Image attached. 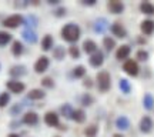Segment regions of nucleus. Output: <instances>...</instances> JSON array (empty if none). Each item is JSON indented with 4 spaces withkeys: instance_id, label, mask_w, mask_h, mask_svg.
<instances>
[{
    "instance_id": "obj_1",
    "label": "nucleus",
    "mask_w": 154,
    "mask_h": 137,
    "mask_svg": "<svg viewBox=\"0 0 154 137\" xmlns=\"http://www.w3.org/2000/svg\"><path fill=\"white\" fill-rule=\"evenodd\" d=\"M80 36H82V30L76 23H67L66 26H63V29H61V37L69 43L77 42L80 39Z\"/></svg>"
},
{
    "instance_id": "obj_2",
    "label": "nucleus",
    "mask_w": 154,
    "mask_h": 137,
    "mask_svg": "<svg viewBox=\"0 0 154 137\" xmlns=\"http://www.w3.org/2000/svg\"><path fill=\"white\" fill-rule=\"evenodd\" d=\"M97 87H99L100 92L106 93L107 90H110L111 87V77H110V73L106 70H101L97 73Z\"/></svg>"
},
{
    "instance_id": "obj_3",
    "label": "nucleus",
    "mask_w": 154,
    "mask_h": 137,
    "mask_svg": "<svg viewBox=\"0 0 154 137\" xmlns=\"http://www.w3.org/2000/svg\"><path fill=\"white\" fill-rule=\"evenodd\" d=\"M123 70L126 71L128 76L136 77L138 74V71H140V67H138V63H137V61L133 60V59H130V60H126V61H124V64H123Z\"/></svg>"
},
{
    "instance_id": "obj_4",
    "label": "nucleus",
    "mask_w": 154,
    "mask_h": 137,
    "mask_svg": "<svg viewBox=\"0 0 154 137\" xmlns=\"http://www.w3.org/2000/svg\"><path fill=\"white\" fill-rule=\"evenodd\" d=\"M23 22H24V17L22 14H13V16H9L7 19H5L3 26H6L9 29H16L20 24H23Z\"/></svg>"
},
{
    "instance_id": "obj_5",
    "label": "nucleus",
    "mask_w": 154,
    "mask_h": 137,
    "mask_svg": "<svg viewBox=\"0 0 154 137\" xmlns=\"http://www.w3.org/2000/svg\"><path fill=\"white\" fill-rule=\"evenodd\" d=\"M140 132L144 133V134H149V133L153 132V127H154V121L150 116H143L141 120H140Z\"/></svg>"
},
{
    "instance_id": "obj_6",
    "label": "nucleus",
    "mask_w": 154,
    "mask_h": 137,
    "mask_svg": "<svg viewBox=\"0 0 154 137\" xmlns=\"http://www.w3.org/2000/svg\"><path fill=\"white\" fill-rule=\"evenodd\" d=\"M88 63H90V66L94 67V69H99V67L103 66V63H104V56L101 51H96L93 54L90 56V59H88Z\"/></svg>"
},
{
    "instance_id": "obj_7",
    "label": "nucleus",
    "mask_w": 154,
    "mask_h": 137,
    "mask_svg": "<svg viewBox=\"0 0 154 137\" xmlns=\"http://www.w3.org/2000/svg\"><path fill=\"white\" fill-rule=\"evenodd\" d=\"M6 87L9 89L11 93L20 94V93H23V92H24L26 86H24L22 82H19V80H9V82L6 83Z\"/></svg>"
},
{
    "instance_id": "obj_8",
    "label": "nucleus",
    "mask_w": 154,
    "mask_h": 137,
    "mask_svg": "<svg viewBox=\"0 0 154 137\" xmlns=\"http://www.w3.org/2000/svg\"><path fill=\"white\" fill-rule=\"evenodd\" d=\"M107 9L110 13L113 14H121L124 11V3L123 2H119V0H110L107 3Z\"/></svg>"
},
{
    "instance_id": "obj_9",
    "label": "nucleus",
    "mask_w": 154,
    "mask_h": 137,
    "mask_svg": "<svg viewBox=\"0 0 154 137\" xmlns=\"http://www.w3.org/2000/svg\"><path fill=\"white\" fill-rule=\"evenodd\" d=\"M49 66H50L49 57L42 56V57H38L37 61L34 63V71H36V73H44V71L49 69Z\"/></svg>"
},
{
    "instance_id": "obj_10",
    "label": "nucleus",
    "mask_w": 154,
    "mask_h": 137,
    "mask_svg": "<svg viewBox=\"0 0 154 137\" xmlns=\"http://www.w3.org/2000/svg\"><path fill=\"white\" fill-rule=\"evenodd\" d=\"M110 29H111V33L114 34L116 37H119V39L127 37V30H126V27H124V26H123L120 22L113 23Z\"/></svg>"
},
{
    "instance_id": "obj_11",
    "label": "nucleus",
    "mask_w": 154,
    "mask_h": 137,
    "mask_svg": "<svg viewBox=\"0 0 154 137\" xmlns=\"http://www.w3.org/2000/svg\"><path fill=\"white\" fill-rule=\"evenodd\" d=\"M44 123L50 127H59L60 126V121H59V116L54 111H47L44 114Z\"/></svg>"
},
{
    "instance_id": "obj_12",
    "label": "nucleus",
    "mask_w": 154,
    "mask_h": 137,
    "mask_svg": "<svg viewBox=\"0 0 154 137\" xmlns=\"http://www.w3.org/2000/svg\"><path fill=\"white\" fill-rule=\"evenodd\" d=\"M130 53H131L130 46H128V44H123V46H120V47L117 49V51H116V59H117V60H126L127 57L130 56Z\"/></svg>"
},
{
    "instance_id": "obj_13",
    "label": "nucleus",
    "mask_w": 154,
    "mask_h": 137,
    "mask_svg": "<svg viewBox=\"0 0 154 137\" xmlns=\"http://www.w3.org/2000/svg\"><path fill=\"white\" fill-rule=\"evenodd\" d=\"M107 29H109V22L104 17H100L96 20V23H94V32L96 33H104Z\"/></svg>"
},
{
    "instance_id": "obj_14",
    "label": "nucleus",
    "mask_w": 154,
    "mask_h": 137,
    "mask_svg": "<svg viewBox=\"0 0 154 137\" xmlns=\"http://www.w3.org/2000/svg\"><path fill=\"white\" fill-rule=\"evenodd\" d=\"M140 29H141V32H143L146 36L153 34L154 33V20H150V19H147V20L141 22V24H140Z\"/></svg>"
},
{
    "instance_id": "obj_15",
    "label": "nucleus",
    "mask_w": 154,
    "mask_h": 137,
    "mask_svg": "<svg viewBox=\"0 0 154 137\" xmlns=\"http://www.w3.org/2000/svg\"><path fill=\"white\" fill-rule=\"evenodd\" d=\"M23 123L24 124H29V126H34L38 123V116L37 113L34 111H27L26 114L23 116Z\"/></svg>"
},
{
    "instance_id": "obj_16",
    "label": "nucleus",
    "mask_w": 154,
    "mask_h": 137,
    "mask_svg": "<svg viewBox=\"0 0 154 137\" xmlns=\"http://www.w3.org/2000/svg\"><path fill=\"white\" fill-rule=\"evenodd\" d=\"M83 50L87 53V54H93V53H96L97 51V43L94 42V40H90V39H87V40H84L83 42Z\"/></svg>"
},
{
    "instance_id": "obj_17",
    "label": "nucleus",
    "mask_w": 154,
    "mask_h": 137,
    "mask_svg": "<svg viewBox=\"0 0 154 137\" xmlns=\"http://www.w3.org/2000/svg\"><path fill=\"white\" fill-rule=\"evenodd\" d=\"M22 37L27 42V43L33 44L37 42V34H36V32L34 30H30V29H26V30H23L22 33Z\"/></svg>"
},
{
    "instance_id": "obj_18",
    "label": "nucleus",
    "mask_w": 154,
    "mask_h": 137,
    "mask_svg": "<svg viewBox=\"0 0 154 137\" xmlns=\"http://www.w3.org/2000/svg\"><path fill=\"white\" fill-rule=\"evenodd\" d=\"M27 73V70H26V67L22 66V64H17V66H13L9 70V74H10L11 77H22L24 76Z\"/></svg>"
},
{
    "instance_id": "obj_19",
    "label": "nucleus",
    "mask_w": 154,
    "mask_h": 137,
    "mask_svg": "<svg viewBox=\"0 0 154 137\" xmlns=\"http://www.w3.org/2000/svg\"><path fill=\"white\" fill-rule=\"evenodd\" d=\"M116 127H117L119 130H128V127H130V120H128V117H126V116L117 117V120H116Z\"/></svg>"
},
{
    "instance_id": "obj_20",
    "label": "nucleus",
    "mask_w": 154,
    "mask_h": 137,
    "mask_svg": "<svg viewBox=\"0 0 154 137\" xmlns=\"http://www.w3.org/2000/svg\"><path fill=\"white\" fill-rule=\"evenodd\" d=\"M140 11L143 14H147V16H153L154 14V5L150 3V2H143L140 5Z\"/></svg>"
},
{
    "instance_id": "obj_21",
    "label": "nucleus",
    "mask_w": 154,
    "mask_h": 137,
    "mask_svg": "<svg viewBox=\"0 0 154 137\" xmlns=\"http://www.w3.org/2000/svg\"><path fill=\"white\" fill-rule=\"evenodd\" d=\"M143 107L146 110H153L154 109V97L151 93H146L143 97Z\"/></svg>"
},
{
    "instance_id": "obj_22",
    "label": "nucleus",
    "mask_w": 154,
    "mask_h": 137,
    "mask_svg": "<svg viewBox=\"0 0 154 137\" xmlns=\"http://www.w3.org/2000/svg\"><path fill=\"white\" fill-rule=\"evenodd\" d=\"M44 96H46V93H44L42 89H33L27 94V97L30 100H42V99H44Z\"/></svg>"
},
{
    "instance_id": "obj_23",
    "label": "nucleus",
    "mask_w": 154,
    "mask_h": 137,
    "mask_svg": "<svg viewBox=\"0 0 154 137\" xmlns=\"http://www.w3.org/2000/svg\"><path fill=\"white\" fill-rule=\"evenodd\" d=\"M24 24H26V27L30 29V30H33L34 27H37V24H38V20H37V17L34 16V14H29L26 19H24Z\"/></svg>"
},
{
    "instance_id": "obj_24",
    "label": "nucleus",
    "mask_w": 154,
    "mask_h": 137,
    "mask_svg": "<svg viewBox=\"0 0 154 137\" xmlns=\"http://www.w3.org/2000/svg\"><path fill=\"white\" fill-rule=\"evenodd\" d=\"M53 43H54L53 37H51L50 34H46L43 37V40H42V49H43L44 51H49V50L53 47Z\"/></svg>"
},
{
    "instance_id": "obj_25",
    "label": "nucleus",
    "mask_w": 154,
    "mask_h": 137,
    "mask_svg": "<svg viewBox=\"0 0 154 137\" xmlns=\"http://www.w3.org/2000/svg\"><path fill=\"white\" fill-rule=\"evenodd\" d=\"M23 51H24V47H23V44L20 43L19 40L13 42V44H11V53H13V56L19 57V56L23 54Z\"/></svg>"
},
{
    "instance_id": "obj_26",
    "label": "nucleus",
    "mask_w": 154,
    "mask_h": 137,
    "mask_svg": "<svg viewBox=\"0 0 154 137\" xmlns=\"http://www.w3.org/2000/svg\"><path fill=\"white\" fill-rule=\"evenodd\" d=\"M73 107L70 106L69 103H66V104H63L60 107V114L63 116V117H66V119H72L73 117Z\"/></svg>"
},
{
    "instance_id": "obj_27",
    "label": "nucleus",
    "mask_w": 154,
    "mask_h": 137,
    "mask_svg": "<svg viewBox=\"0 0 154 137\" xmlns=\"http://www.w3.org/2000/svg\"><path fill=\"white\" fill-rule=\"evenodd\" d=\"M119 87H120L121 93H124V94H128L131 92V84H130V82L127 79H121L120 82H119Z\"/></svg>"
},
{
    "instance_id": "obj_28",
    "label": "nucleus",
    "mask_w": 154,
    "mask_h": 137,
    "mask_svg": "<svg viewBox=\"0 0 154 137\" xmlns=\"http://www.w3.org/2000/svg\"><path fill=\"white\" fill-rule=\"evenodd\" d=\"M72 119L76 121V123H83V121L86 120V113H84V110H82V109L74 110Z\"/></svg>"
},
{
    "instance_id": "obj_29",
    "label": "nucleus",
    "mask_w": 154,
    "mask_h": 137,
    "mask_svg": "<svg viewBox=\"0 0 154 137\" xmlns=\"http://www.w3.org/2000/svg\"><path fill=\"white\" fill-rule=\"evenodd\" d=\"M64 56H66V50H64L63 46H57V47L53 49V57L56 60H63Z\"/></svg>"
},
{
    "instance_id": "obj_30",
    "label": "nucleus",
    "mask_w": 154,
    "mask_h": 137,
    "mask_svg": "<svg viewBox=\"0 0 154 137\" xmlns=\"http://www.w3.org/2000/svg\"><path fill=\"white\" fill-rule=\"evenodd\" d=\"M80 101H82V104L84 106V107H87V106H91V104L94 103V97L90 93H84L82 96Z\"/></svg>"
},
{
    "instance_id": "obj_31",
    "label": "nucleus",
    "mask_w": 154,
    "mask_h": 137,
    "mask_svg": "<svg viewBox=\"0 0 154 137\" xmlns=\"http://www.w3.org/2000/svg\"><path fill=\"white\" fill-rule=\"evenodd\" d=\"M103 46H104V49L107 50V51H111V50L116 47V40L113 37H104Z\"/></svg>"
},
{
    "instance_id": "obj_32",
    "label": "nucleus",
    "mask_w": 154,
    "mask_h": 137,
    "mask_svg": "<svg viewBox=\"0 0 154 137\" xmlns=\"http://www.w3.org/2000/svg\"><path fill=\"white\" fill-rule=\"evenodd\" d=\"M97 133H99V127L96 126V124H90V126L84 130L86 137H96L97 136Z\"/></svg>"
},
{
    "instance_id": "obj_33",
    "label": "nucleus",
    "mask_w": 154,
    "mask_h": 137,
    "mask_svg": "<svg viewBox=\"0 0 154 137\" xmlns=\"http://www.w3.org/2000/svg\"><path fill=\"white\" fill-rule=\"evenodd\" d=\"M73 76L76 79H82V77L86 76V67L84 66H77L73 69Z\"/></svg>"
},
{
    "instance_id": "obj_34",
    "label": "nucleus",
    "mask_w": 154,
    "mask_h": 137,
    "mask_svg": "<svg viewBox=\"0 0 154 137\" xmlns=\"http://www.w3.org/2000/svg\"><path fill=\"white\" fill-rule=\"evenodd\" d=\"M11 40V34L7 32H0V46H6Z\"/></svg>"
},
{
    "instance_id": "obj_35",
    "label": "nucleus",
    "mask_w": 154,
    "mask_h": 137,
    "mask_svg": "<svg viewBox=\"0 0 154 137\" xmlns=\"http://www.w3.org/2000/svg\"><path fill=\"white\" fill-rule=\"evenodd\" d=\"M136 59L140 61H147L149 60V51H146V50H138L137 53H136Z\"/></svg>"
},
{
    "instance_id": "obj_36",
    "label": "nucleus",
    "mask_w": 154,
    "mask_h": 137,
    "mask_svg": "<svg viewBox=\"0 0 154 137\" xmlns=\"http://www.w3.org/2000/svg\"><path fill=\"white\" fill-rule=\"evenodd\" d=\"M10 101V94L9 93H2L0 94V107H6Z\"/></svg>"
},
{
    "instance_id": "obj_37",
    "label": "nucleus",
    "mask_w": 154,
    "mask_h": 137,
    "mask_svg": "<svg viewBox=\"0 0 154 137\" xmlns=\"http://www.w3.org/2000/svg\"><path fill=\"white\" fill-rule=\"evenodd\" d=\"M69 53H70V56H72L73 59H79L80 57V49L77 47V46H70V49H69Z\"/></svg>"
},
{
    "instance_id": "obj_38",
    "label": "nucleus",
    "mask_w": 154,
    "mask_h": 137,
    "mask_svg": "<svg viewBox=\"0 0 154 137\" xmlns=\"http://www.w3.org/2000/svg\"><path fill=\"white\" fill-rule=\"evenodd\" d=\"M42 86L47 89H53L54 87V82H53V79L51 77H44L43 80H42Z\"/></svg>"
},
{
    "instance_id": "obj_39",
    "label": "nucleus",
    "mask_w": 154,
    "mask_h": 137,
    "mask_svg": "<svg viewBox=\"0 0 154 137\" xmlns=\"http://www.w3.org/2000/svg\"><path fill=\"white\" fill-rule=\"evenodd\" d=\"M20 111H22V104H14V106H13V107H11L10 109V114L11 116H17L19 114V113H20Z\"/></svg>"
},
{
    "instance_id": "obj_40",
    "label": "nucleus",
    "mask_w": 154,
    "mask_h": 137,
    "mask_svg": "<svg viewBox=\"0 0 154 137\" xmlns=\"http://www.w3.org/2000/svg\"><path fill=\"white\" fill-rule=\"evenodd\" d=\"M54 16H56V17H63V16H66V9H64V7H60V9H57V10L54 11Z\"/></svg>"
},
{
    "instance_id": "obj_41",
    "label": "nucleus",
    "mask_w": 154,
    "mask_h": 137,
    "mask_svg": "<svg viewBox=\"0 0 154 137\" xmlns=\"http://www.w3.org/2000/svg\"><path fill=\"white\" fill-rule=\"evenodd\" d=\"M93 80H91V79H90V77H87V79H84V82H83V86H84V87H91V86H93Z\"/></svg>"
},
{
    "instance_id": "obj_42",
    "label": "nucleus",
    "mask_w": 154,
    "mask_h": 137,
    "mask_svg": "<svg viewBox=\"0 0 154 137\" xmlns=\"http://www.w3.org/2000/svg\"><path fill=\"white\" fill-rule=\"evenodd\" d=\"M82 5H84V6H94L96 5V0H83Z\"/></svg>"
},
{
    "instance_id": "obj_43",
    "label": "nucleus",
    "mask_w": 154,
    "mask_h": 137,
    "mask_svg": "<svg viewBox=\"0 0 154 137\" xmlns=\"http://www.w3.org/2000/svg\"><path fill=\"white\" fill-rule=\"evenodd\" d=\"M19 126H20V121H17V120H14V121H11L10 123V129H17Z\"/></svg>"
},
{
    "instance_id": "obj_44",
    "label": "nucleus",
    "mask_w": 154,
    "mask_h": 137,
    "mask_svg": "<svg viewBox=\"0 0 154 137\" xmlns=\"http://www.w3.org/2000/svg\"><path fill=\"white\" fill-rule=\"evenodd\" d=\"M59 2H60V0H49L47 3H49V5H57Z\"/></svg>"
},
{
    "instance_id": "obj_45",
    "label": "nucleus",
    "mask_w": 154,
    "mask_h": 137,
    "mask_svg": "<svg viewBox=\"0 0 154 137\" xmlns=\"http://www.w3.org/2000/svg\"><path fill=\"white\" fill-rule=\"evenodd\" d=\"M7 137H20L19 134H16V133H11V134H9Z\"/></svg>"
},
{
    "instance_id": "obj_46",
    "label": "nucleus",
    "mask_w": 154,
    "mask_h": 137,
    "mask_svg": "<svg viewBox=\"0 0 154 137\" xmlns=\"http://www.w3.org/2000/svg\"><path fill=\"white\" fill-rule=\"evenodd\" d=\"M113 137H123V136H121V134H119V133H117V134H114V136H113Z\"/></svg>"
},
{
    "instance_id": "obj_47",
    "label": "nucleus",
    "mask_w": 154,
    "mask_h": 137,
    "mask_svg": "<svg viewBox=\"0 0 154 137\" xmlns=\"http://www.w3.org/2000/svg\"><path fill=\"white\" fill-rule=\"evenodd\" d=\"M54 137H60V136H54Z\"/></svg>"
}]
</instances>
